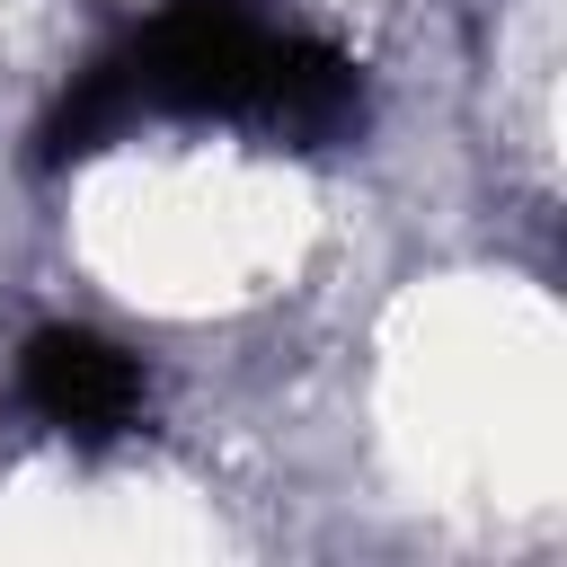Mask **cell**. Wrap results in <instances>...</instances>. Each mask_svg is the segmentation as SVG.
<instances>
[{"label": "cell", "mask_w": 567, "mask_h": 567, "mask_svg": "<svg viewBox=\"0 0 567 567\" xmlns=\"http://www.w3.org/2000/svg\"><path fill=\"white\" fill-rule=\"evenodd\" d=\"M275 71V27H257L239 0H177L168 18H151L124 44V80L168 115H257Z\"/></svg>", "instance_id": "6da1fadb"}, {"label": "cell", "mask_w": 567, "mask_h": 567, "mask_svg": "<svg viewBox=\"0 0 567 567\" xmlns=\"http://www.w3.org/2000/svg\"><path fill=\"white\" fill-rule=\"evenodd\" d=\"M18 390L44 425L62 434H115L133 408H142V372L133 354H115L106 337L89 328H35L27 354H18Z\"/></svg>", "instance_id": "7a4b0ae2"}, {"label": "cell", "mask_w": 567, "mask_h": 567, "mask_svg": "<svg viewBox=\"0 0 567 567\" xmlns=\"http://www.w3.org/2000/svg\"><path fill=\"white\" fill-rule=\"evenodd\" d=\"M257 124L275 133H301V142H328L354 124V62L319 35H275V71H266V97H257Z\"/></svg>", "instance_id": "3957f363"}, {"label": "cell", "mask_w": 567, "mask_h": 567, "mask_svg": "<svg viewBox=\"0 0 567 567\" xmlns=\"http://www.w3.org/2000/svg\"><path fill=\"white\" fill-rule=\"evenodd\" d=\"M133 115H142V97H133V80H124V53L89 62V71L62 89V106L44 115V168H62V159H80V151L115 142Z\"/></svg>", "instance_id": "277c9868"}]
</instances>
